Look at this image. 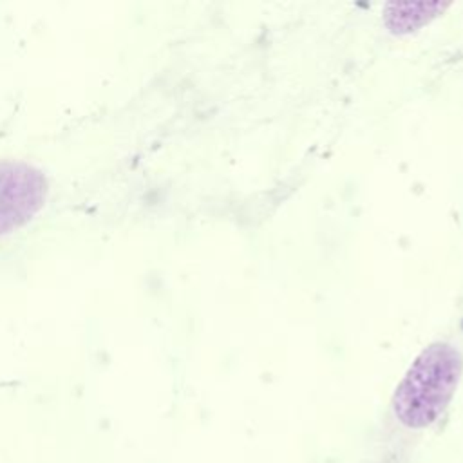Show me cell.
I'll return each mask as SVG.
<instances>
[{"label":"cell","mask_w":463,"mask_h":463,"mask_svg":"<svg viewBox=\"0 0 463 463\" xmlns=\"http://www.w3.org/2000/svg\"><path fill=\"white\" fill-rule=\"evenodd\" d=\"M463 369L461 353L445 342L430 344L412 362L392 396L394 416L409 429L436 421L449 405Z\"/></svg>","instance_id":"6da1fadb"},{"label":"cell","mask_w":463,"mask_h":463,"mask_svg":"<svg viewBox=\"0 0 463 463\" xmlns=\"http://www.w3.org/2000/svg\"><path fill=\"white\" fill-rule=\"evenodd\" d=\"M43 195L38 172L18 163L0 165V232L22 222L34 212Z\"/></svg>","instance_id":"7a4b0ae2"},{"label":"cell","mask_w":463,"mask_h":463,"mask_svg":"<svg viewBox=\"0 0 463 463\" xmlns=\"http://www.w3.org/2000/svg\"><path fill=\"white\" fill-rule=\"evenodd\" d=\"M443 9L441 4H392L387 7V24L394 31H411L425 22H429L436 13Z\"/></svg>","instance_id":"3957f363"}]
</instances>
